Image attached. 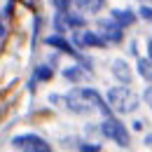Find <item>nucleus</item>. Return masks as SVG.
I'll use <instances>...</instances> for the list:
<instances>
[{
    "instance_id": "f257e3e1",
    "label": "nucleus",
    "mask_w": 152,
    "mask_h": 152,
    "mask_svg": "<svg viewBox=\"0 0 152 152\" xmlns=\"http://www.w3.org/2000/svg\"><path fill=\"white\" fill-rule=\"evenodd\" d=\"M66 103L73 113L80 115H89L91 110H101L103 115H110V108L103 103V98L94 89H73L66 94Z\"/></svg>"
},
{
    "instance_id": "f03ea898",
    "label": "nucleus",
    "mask_w": 152,
    "mask_h": 152,
    "mask_svg": "<svg viewBox=\"0 0 152 152\" xmlns=\"http://www.w3.org/2000/svg\"><path fill=\"white\" fill-rule=\"evenodd\" d=\"M108 103L115 113L119 115H129L138 108V96L133 94L129 87H113L108 91Z\"/></svg>"
},
{
    "instance_id": "7ed1b4c3",
    "label": "nucleus",
    "mask_w": 152,
    "mask_h": 152,
    "mask_svg": "<svg viewBox=\"0 0 152 152\" xmlns=\"http://www.w3.org/2000/svg\"><path fill=\"white\" fill-rule=\"evenodd\" d=\"M101 133H103L105 138L115 140L117 145H122V148L129 145V131L124 129L122 122H117V119H113V117H105V122L101 124Z\"/></svg>"
},
{
    "instance_id": "20e7f679",
    "label": "nucleus",
    "mask_w": 152,
    "mask_h": 152,
    "mask_svg": "<svg viewBox=\"0 0 152 152\" xmlns=\"http://www.w3.org/2000/svg\"><path fill=\"white\" fill-rule=\"evenodd\" d=\"M12 145L17 150H26V152H49V143H45L40 136L35 133H23V136H14L12 138Z\"/></svg>"
},
{
    "instance_id": "39448f33",
    "label": "nucleus",
    "mask_w": 152,
    "mask_h": 152,
    "mask_svg": "<svg viewBox=\"0 0 152 152\" xmlns=\"http://www.w3.org/2000/svg\"><path fill=\"white\" fill-rule=\"evenodd\" d=\"M98 28H101V38L105 40V42H119V40H122V26H119L115 19L101 21Z\"/></svg>"
},
{
    "instance_id": "423d86ee",
    "label": "nucleus",
    "mask_w": 152,
    "mask_h": 152,
    "mask_svg": "<svg viewBox=\"0 0 152 152\" xmlns=\"http://www.w3.org/2000/svg\"><path fill=\"white\" fill-rule=\"evenodd\" d=\"M73 40H75L77 47H103L105 45V40L96 33H91V31H75Z\"/></svg>"
},
{
    "instance_id": "0eeeda50",
    "label": "nucleus",
    "mask_w": 152,
    "mask_h": 152,
    "mask_svg": "<svg viewBox=\"0 0 152 152\" xmlns=\"http://www.w3.org/2000/svg\"><path fill=\"white\" fill-rule=\"evenodd\" d=\"M113 75L119 80V82H124V84H129L131 82V70H129V66H126V61H122V58H117L113 63Z\"/></svg>"
},
{
    "instance_id": "6e6552de",
    "label": "nucleus",
    "mask_w": 152,
    "mask_h": 152,
    "mask_svg": "<svg viewBox=\"0 0 152 152\" xmlns=\"http://www.w3.org/2000/svg\"><path fill=\"white\" fill-rule=\"evenodd\" d=\"M49 47H58L61 52H66V54H73L75 56V49H73V45L68 42V40H63V38H58V35H49V38L45 40Z\"/></svg>"
},
{
    "instance_id": "1a4fd4ad",
    "label": "nucleus",
    "mask_w": 152,
    "mask_h": 152,
    "mask_svg": "<svg viewBox=\"0 0 152 152\" xmlns=\"http://www.w3.org/2000/svg\"><path fill=\"white\" fill-rule=\"evenodd\" d=\"M113 19L124 28V26H131L133 21H136V14L131 12H126V10H113Z\"/></svg>"
},
{
    "instance_id": "9d476101",
    "label": "nucleus",
    "mask_w": 152,
    "mask_h": 152,
    "mask_svg": "<svg viewBox=\"0 0 152 152\" xmlns=\"http://www.w3.org/2000/svg\"><path fill=\"white\" fill-rule=\"evenodd\" d=\"M75 2H77V7H80L82 12H98L105 0H75Z\"/></svg>"
},
{
    "instance_id": "9b49d317",
    "label": "nucleus",
    "mask_w": 152,
    "mask_h": 152,
    "mask_svg": "<svg viewBox=\"0 0 152 152\" xmlns=\"http://www.w3.org/2000/svg\"><path fill=\"white\" fill-rule=\"evenodd\" d=\"M138 73L148 82H152V61L150 58H138Z\"/></svg>"
},
{
    "instance_id": "f8f14e48",
    "label": "nucleus",
    "mask_w": 152,
    "mask_h": 152,
    "mask_svg": "<svg viewBox=\"0 0 152 152\" xmlns=\"http://www.w3.org/2000/svg\"><path fill=\"white\" fill-rule=\"evenodd\" d=\"M49 77H52V68H49V66H40L38 70H35V80H42V82H45V80H49Z\"/></svg>"
},
{
    "instance_id": "ddd939ff",
    "label": "nucleus",
    "mask_w": 152,
    "mask_h": 152,
    "mask_svg": "<svg viewBox=\"0 0 152 152\" xmlns=\"http://www.w3.org/2000/svg\"><path fill=\"white\" fill-rule=\"evenodd\" d=\"M63 75L68 77V80H80V77H82V70H80V68H66Z\"/></svg>"
},
{
    "instance_id": "4468645a",
    "label": "nucleus",
    "mask_w": 152,
    "mask_h": 152,
    "mask_svg": "<svg viewBox=\"0 0 152 152\" xmlns=\"http://www.w3.org/2000/svg\"><path fill=\"white\" fill-rule=\"evenodd\" d=\"M54 2V7H56L58 12H68V5H70V0H52Z\"/></svg>"
},
{
    "instance_id": "2eb2a0df",
    "label": "nucleus",
    "mask_w": 152,
    "mask_h": 152,
    "mask_svg": "<svg viewBox=\"0 0 152 152\" xmlns=\"http://www.w3.org/2000/svg\"><path fill=\"white\" fill-rule=\"evenodd\" d=\"M80 150H82V152H98V150H101V145H80Z\"/></svg>"
},
{
    "instance_id": "dca6fc26",
    "label": "nucleus",
    "mask_w": 152,
    "mask_h": 152,
    "mask_svg": "<svg viewBox=\"0 0 152 152\" xmlns=\"http://www.w3.org/2000/svg\"><path fill=\"white\" fill-rule=\"evenodd\" d=\"M145 103L152 108V87H148V89H145Z\"/></svg>"
},
{
    "instance_id": "f3484780",
    "label": "nucleus",
    "mask_w": 152,
    "mask_h": 152,
    "mask_svg": "<svg viewBox=\"0 0 152 152\" xmlns=\"http://www.w3.org/2000/svg\"><path fill=\"white\" fill-rule=\"evenodd\" d=\"M140 17H145V19H152V10H150V7H143V10H140Z\"/></svg>"
},
{
    "instance_id": "a211bd4d",
    "label": "nucleus",
    "mask_w": 152,
    "mask_h": 152,
    "mask_svg": "<svg viewBox=\"0 0 152 152\" xmlns=\"http://www.w3.org/2000/svg\"><path fill=\"white\" fill-rule=\"evenodd\" d=\"M148 54H150V61H152V40H150V45H148Z\"/></svg>"
}]
</instances>
